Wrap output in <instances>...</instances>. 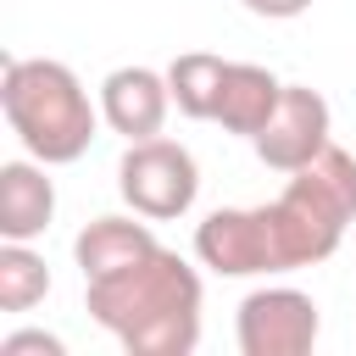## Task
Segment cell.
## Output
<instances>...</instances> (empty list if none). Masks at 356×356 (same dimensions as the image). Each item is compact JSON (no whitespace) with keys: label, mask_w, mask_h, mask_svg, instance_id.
<instances>
[{"label":"cell","mask_w":356,"mask_h":356,"mask_svg":"<svg viewBox=\"0 0 356 356\" xmlns=\"http://www.w3.org/2000/svg\"><path fill=\"white\" fill-rule=\"evenodd\" d=\"M56 217V184L44 161H6L0 167V239H39Z\"/></svg>","instance_id":"obj_11"},{"label":"cell","mask_w":356,"mask_h":356,"mask_svg":"<svg viewBox=\"0 0 356 356\" xmlns=\"http://www.w3.org/2000/svg\"><path fill=\"white\" fill-rule=\"evenodd\" d=\"M267 217H273L284 273L328 261L356 222V156L345 145L312 156L300 172H289L278 200H267Z\"/></svg>","instance_id":"obj_3"},{"label":"cell","mask_w":356,"mask_h":356,"mask_svg":"<svg viewBox=\"0 0 356 356\" xmlns=\"http://www.w3.org/2000/svg\"><path fill=\"white\" fill-rule=\"evenodd\" d=\"M117 189L128 200V211L150 217V222H172L189 217L195 195H200V167L189 156V145L156 134V139H134L117 161Z\"/></svg>","instance_id":"obj_4"},{"label":"cell","mask_w":356,"mask_h":356,"mask_svg":"<svg viewBox=\"0 0 356 356\" xmlns=\"http://www.w3.org/2000/svg\"><path fill=\"white\" fill-rule=\"evenodd\" d=\"M161 239L150 234V217H95V222H83L78 228V239H72V261H78V273H83V284L89 278H111V273H122V267H134V261H145L150 250H156Z\"/></svg>","instance_id":"obj_9"},{"label":"cell","mask_w":356,"mask_h":356,"mask_svg":"<svg viewBox=\"0 0 356 356\" xmlns=\"http://www.w3.org/2000/svg\"><path fill=\"white\" fill-rule=\"evenodd\" d=\"M323 334V312L295 284H261L234 312L239 356H306Z\"/></svg>","instance_id":"obj_5"},{"label":"cell","mask_w":356,"mask_h":356,"mask_svg":"<svg viewBox=\"0 0 356 356\" xmlns=\"http://www.w3.org/2000/svg\"><path fill=\"white\" fill-rule=\"evenodd\" d=\"M50 295V267L28 239L0 245V312H33Z\"/></svg>","instance_id":"obj_13"},{"label":"cell","mask_w":356,"mask_h":356,"mask_svg":"<svg viewBox=\"0 0 356 356\" xmlns=\"http://www.w3.org/2000/svg\"><path fill=\"white\" fill-rule=\"evenodd\" d=\"M0 111H6V128L17 134V145L44 167L78 161L106 122L100 100H89V89H83V78L50 56H6Z\"/></svg>","instance_id":"obj_2"},{"label":"cell","mask_w":356,"mask_h":356,"mask_svg":"<svg viewBox=\"0 0 356 356\" xmlns=\"http://www.w3.org/2000/svg\"><path fill=\"white\" fill-rule=\"evenodd\" d=\"M278 95H284V78L261 61H228L222 72V89H217V128L222 134H239V139H256L267 128V117L278 111Z\"/></svg>","instance_id":"obj_10"},{"label":"cell","mask_w":356,"mask_h":356,"mask_svg":"<svg viewBox=\"0 0 356 356\" xmlns=\"http://www.w3.org/2000/svg\"><path fill=\"white\" fill-rule=\"evenodd\" d=\"M172 111V89H167V72L156 67H111L100 78V117L111 134H122L128 145L134 139H156L161 122Z\"/></svg>","instance_id":"obj_8"},{"label":"cell","mask_w":356,"mask_h":356,"mask_svg":"<svg viewBox=\"0 0 356 356\" xmlns=\"http://www.w3.org/2000/svg\"><path fill=\"white\" fill-rule=\"evenodd\" d=\"M28 350H39V356H67V345H61L56 334H44V328H17V334L0 339V356H28Z\"/></svg>","instance_id":"obj_14"},{"label":"cell","mask_w":356,"mask_h":356,"mask_svg":"<svg viewBox=\"0 0 356 356\" xmlns=\"http://www.w3.org/2000/svg\"><path fill=\"white\" fill-rule=\"evenodd\" d=\"M195 256H200V267H211L217 278L284 273L267 206H217V211L195 228Z\"/></svg>","instance_id":"obj_6"},{"label":"cell","mask_w":356,"mask_h":356,"mask_svg":"<svg viewBox=\"0 0 356 356\" xmlns=\"http://www.w3.org/2000/svg\"><path fill=\"white\" fill-rule=\"evenodd\" d=\"M200 273L167 245L111 278L83 284L89 317L128 356H189L200 345Z\"/></svg>","instance_id":"obj_1"},{"label":"cell","mask_w":356,"mask_h":356,"mask_svg":"<svg viewBox=\"0 0 356 356\" xmlns=\"http://www.w3.org/2000/svg\"><path fill=\"white\" fill-rule=\"evenodd\" d=\"M222 72L228 61L211 56V50H184L167 61V89H172V106L195 122H211L217 117V89H222Z\"/></svg>","instance_id":"obj_12"},{"label":"cell","mask_w":356,"mask_h":356,"mask_svg":"<svg viewBox=\"0 0 356 356\" xmlns=\"http://www.w3.org/2000/svg\"><path fill=\"white\" fill-rule=\"evenodd\" d=\"M250 17H267V22H289L300 11H312V0H239Z\"/></svg>","instance_id":"obj_15"},{"label":"cell","mask_w":356,"mask_h":356,"mask_svg":"<svg viewBox=\"0 0 356 356\" xmlns=\"http://www.w3.org/2000/svg\"><path fill=\"white\" fill-rule=\"evenodd\" d=\"M334 111H328V100H323V89H312V83H284V95H278V111L267 117V128L250 139L256 145V156H261V167H273V172H300L312 156H323L334 139Z\"/></svg>","instance_id":"obj_7"}]
</instances>
